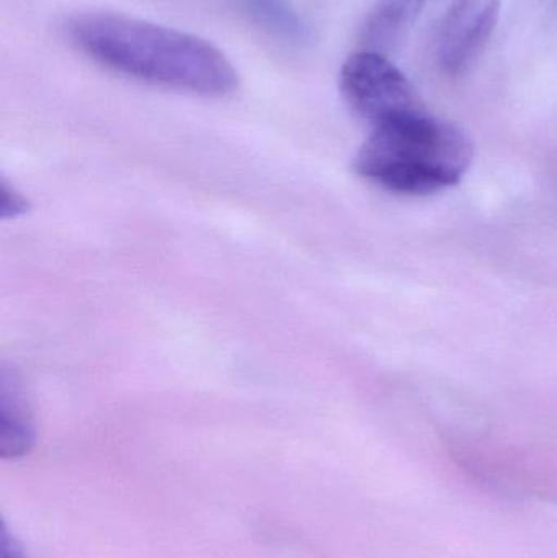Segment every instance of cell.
<instances>
[{
	"instance_id": "6da1fadb",
	"label": "cell",
	"mask_w": 557,
	"mask_h": 558,
	"mask_svg": "<svg viewBox=\"0 0 557 558\" xmlns=\"http://www.w3.org/2000/svg\"><path fill=\"white\" fill-rule=\"evenodd\" d=\"M65 36L82 54L118 74L203 97H225L239 75L213 43L169 26L111 12L69 16Z\"/></svg>"
},
{
	"instance_id": "7a4b0ae2",
	"label": "cell",
	"mask_w": 557,
	"mask_h": 558,
	"mask_svg": "<svg viewBox=\"0 0 557 558\" xmlns=\"http://www.w3.org/2000/svg\"><path fill=\"white\" fill-rule=\"evenodd\" d=\"M473 157V141L460 126L425 110L373 128L353 166L388 192L427 196L458 185Z\"/></svg>"
},
{
	"instance_id": "3957f363",
	"label": "cell",
	"mask_w": 557,
	"mask_h": 558,
	"mask_svg": "<svg viewBox=\"0 0 557 558\" xmlns=\"http://www.w3.org/2000/svg\"><path fill=\"white\" fill-rule=\"evenodd\" d=\"M339 84L350 110L372 128L425 111L409 78L383 52L363 49L349 56Z\"/></svg>"
},
{
	"instance_id": "277c9868",
	"label": "cell",
	"mask_w": 557,
	"mask_h": 558,
	"mask_svg": "<svg viewBox=\"0 0 557 558\" xmlns=\"http://www.w3.org/2000/svg\"><path fill=\"white\" fill-rule=\"evenodd\" d=\"M502 0H453L438 33V62L448 75H461L476 61L496 29Z\"/></svg>"
},
{
	"instance_id": "5b68a950",
	"label": "cell",
	"mask_w": 557,
	"mask_h": 558,
	"mask_svg": "<svg viewBox=\"0 0 557 558\" xmlns=\"http://www.w3.org/2000/svg\"><path fill=\"white\" fill-rule=\"evenodd\" d=\"M427 0H376L362 26L363 46L386 54L401 45Z\"/></svg>"
},
{
	"instance_id": "8992f818",
	"label": "cell",
	"mask_w": 557,
	"mask_h": 558,
	"mask_svg": "<svg viewBox=\"0 0 557 558\" xmlns=\"http://www.w3.org/2000/svg\"><path fill=\"white\" fill-rule=\"evenodd\" d=\"M35 445V426L15 377H0V458L20 459Z\"/></svg>"
},
{
	"instance_id": "52a82bcc",
	"label": "cell",
	"mask_w": 557,
	"mask_h": 558,
	"mask_svg": "<svg viewBox=\"0 0 557 558\" xmlns=\"http://www.w3.org/2000/svg\"><path fill=\"white\" fill-rule=\"evenodd\" d=\"M242 15L262 33L287 46L306 45L311 29L291 0H235Z\"/></svg>"
},
{
	"instance_id": "ba28073f",
	"label": "cell",
	"mask_w": 557,
	"mask_h": 558,
	"mask_svg": "<svg viewBox=\"0 0 557 558\" xmlns=\"http://www.w3.org/2000/svg\"><path fill=\"white\" fill-rule=\"evenodd\" d=\"M0 558H26L16 537L10 533L5 523L0 527Z\"/></svg>"
},
{
	"instance_id": "9c48e42d",
	"label": "cell",
	"mask_w": 557,
	"mask_h": 558,
	"mask_svg": "<svg viewBox=\"0 0 557 558\" xmlns=\"http://www.w3.org/2000/svg\"><path fill=\"white\" fill-rule=\"evenodd\" d=\"M26 205L23 199L16 195L15 192L9 193L5 183L2 185V215L3 216H15L20 213L25 211Z\"/></svg>"
}]
</instances>
